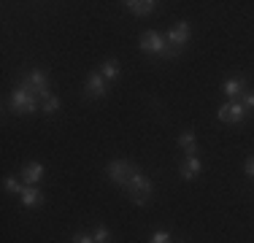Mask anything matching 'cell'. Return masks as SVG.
<instances>
[{
  "label": "cell",
  "instance_id": "11",
  "mask_svg": "<svg viewBox=\"0 0 254 243\" xmlns=\"http://www.w3.org/2000/svg\"><path fill=\"white\" fill-rule=\"evenodd\" d=\"M122 5H125V11H130V14H135V16H149L157 11L154 0H125Z\"/></svg>",
  "mask_w": 254,
  "mask_h": 243
},
{
  "label": "cell",
  "instance_id": "17",
  "mask_svg": "<svg viewBox=\"0 0 254 243\" xmlns=\"http://www.w3.org/2000/svg\"><path fill=\"white\" fill-rule=\"evenodd\" d=\"M92 238H95V243H108L111 241V230H108L106 224H98V227L92 230Z\"/></svg>",
  "mask_w": 254,
  "mask_h": 243
},
{
  "label": "cell",
  "instance_id": "3",
  "mask_svg": "<svg viewBox=\"0 0 254 243\" xmlns=\"http://www.w3.org/2000/svg\"><path fill=\"white\" fill-rule=\"evenodd\" d=\"M19 87H25L30 95H35L41 103L46 100V97H52V89H49V76H46V70H30L25 78H22Z\"/></svg>",
  "mask_w": 254,
  "mask_h": 243
},
{
  "label": "cell",
  "instance_id": "2",
  "mask_svg": "<svg viewBox=\"0 0 254 243\" xmlns=\"http://www.w3.org/2000/svg\"><path fill=\"white\" fill-rule=\"evenodd\" d=\"M141 52L143 54H152V57H176V49H171V44H168V38L162 33H154V30H149V33H143L141 35Z\"/></svg>",
  "mask_w": 254,
  "mask_h": 243
},
{
  "label": "cell",
  "instance_id": "14",
  "mask_svg": "<svg viewBox=\"0 0 254 243\" xmlns=\"http://www.w3.org/2000/svg\"><path fill=\"white\" fill-rule=\"evenodd\" d=\"M179 146L184 149V157H197V138H195V132H192V130L181 132V135H179Z\"/></svg>",
  "mask_w": 254,
  "mask_h": 243
},
{
  "label": "cell",
  "instance_id": "19",
  "mask_svg": "<svg viewBox=\"0 0 254 243\" xmlns=\"http://www.w3.org/2000/svg\"><path fill=\"white\" fill-rule=\"evenodd\" d=\"M238 103L246 108V111H254V89H246V92L238 97Z\"/></svg>",
  "mask_w": 254,
  "mask_h": 243
},
{
  "label": "cell",
  "instance_id": "6",
  "mask_svg": "<svg viewBox=\"0 0 254 243\" xmlns=\"http://www.w3.org/2000/svg\"><path fill=\"white\" fill-rule=\"evenodd\" d=\"M246 117H249V111H246L238 100H227L225 106H219V111H216V119H219L222 124H241Z\"/></svg>",
  "mask_w": 254,
  "mask_h": 243
},
{
  "label": "cell",
  "instance_id": "13",
  "mask_svg": "<svg viewBox=\"0 0 254 243\" xmlns=\"http://www.w3.org/2000/svg\"><path fill=\"white\" fill-rule=\"evenodd\" d=\"M246 89H249V87H246V78H241V76L238 78H227V81L222 84V92H225L230 100H238Z\"/></svg>",
  "mask_w": 254,
  "mask_h": 243
},
{
  "label": "cell",
  "instance_id": "22",
  "mask_svg": "<svg viewBox=\"0 0 254 243\" xmlns=\"http://www.w3.org/2000/svg\"><path fill=\"white\" fill-rule=\"evenodd\" d=\"M244 170H246V176H252V179H254V157H249V160L244 162Z\"/></svg>",
  "mask_w": 254,
  "mask_h": 243
},
{
  "label": "cell",
  "instance_id": "12",
  "mask_svg": "<svg viewBox=\"0 0 254 243\" xmlns=\"http://www.w3.org/2000/svg\"><path fill=\"white\" fill-rule=\"evenodd\" d=\"M200 170H203L200 157H184V162H181V179H184V181L197 179V176H200Z\"/></svg>",
  "mask_w": 254,
  "mask_h": 243
},
{
  "label": "cell",
  "instance_id": "15",
  "mask_svg": "<svg viewBox=\"0 0 254 243\" xmlns=\"http://www.w3.org/2000/svg\"><path fill=\"white\" fill-rule=\"evenodd\" d=\"M119 60H114V57H108V60H103V65H100V76L106 78V81H117L119 78Z\"/></svg>",
  "mask_w": 254,
  "mask_h": 243
},
{
  "label": "cell",
  "instance_id": "9",
  "mask_svg": "<svg viewBox=\"0 0 254 243\" xmlns=\"http://www.w3.org/2000/svg\"><path fill=\"white\" fill-rule=\"evenodd\" d=\"M44 165L41 162H27L25 168H22V176L19 179H25V186H38L41 181H44Z\"/></svg>",
  "mask_w": 254,
  "mask_h": 243
},
{
  "label": "cell",
  "instance_id": "5",
  "mask_svg": "<svg viewBox=\"0 0 254 243\" xmlns=\"http://www.w3.org/2000/svg\"><path fill=\"white\" fill-rule=\"evenodd\" d=\"M135 170H138V165H132V162H127V160H111L106 165V176H108L111 184H117L125 189V184L130 181V176L135 173Z\"/></svg>",
  "mask_w": 254,
  "mask_h": 243
},
{
  "label": "cell",
  "instance_id": "16",
  "mask_svg": "<svg viewBox=\"0 0 254 243\" xmlns=\"http://www.w3.org/2000/svg\"><path fill=\"white\" fill-rule=\"evenodd\" d=\"M3 189L8 192V194H22L25 184H22V181H16V176H5V179H3Z\"/></svg>",
  "mask_w": 254,
  "mask_h": 243
},
{
  "label": "cell",
  "instance_id": "20",
  "mask_svg": "<svg viewBox=\"0 0 254 243\" xmlns=\"http://www.w3.org/2000/svg\"><path fill=\"white\" fill-rule=\"evenodd\" d=\"M149 243H171V233H168V230H160V233H154L152 238H149Z\"/></svg>",
  "mask_w": 254,
  "mask_h": 243
},
{
  "label": "cell",
  "instance_id": "7",
  "mask_svg": "<svg viewBox=\"0 0 254 243\" xmlns=\"http://www.w3.org/2000/svg\"><path fill=\"white\" fill-rule=\"evenodd\" d=\"M84 95H87L89 100H103V97L108 95V81L100 76V70H95V73H89V76H87Z\"/></svg>",
  "mask_w": 254,
  "mask_h": 243
},
{
  "label": "cell",
  "instance_id": "8",
  "mask_svg": "<svg viewBox=\"0 0 254 243\" xmlns=\"http://www.w3.org/2000/svg\"><path fill=\"white\" fill-rule=\"evenodd\" d=\"M165 38H168V44H171V49H176V52H179V49H181V46H187V44H190V38H192V27H190V22H176L171 30H168Z\"/></svg>",
  "mask_w": 254,
  "mask_h": 243
},
{
  "label": "cell",
  "instance_id": "4",
  "mask_svg": "<svg viewBox=\"0 0 254 243\" xmlns=\"http://www.w3.org/2000/svg\"><path fill=\"white\" fill-rule=\"evenodd\" d=\"M11 111L19 114V117L35 114V111H38V97L30 95L25 87H16L14 92H11Z\"/></svg>",
  "mask_w": 254,
  "mask_h": 243
},
{
  "label": "cell",
  "instance_id": "10",
  "mask_svg": "<svg viewBox=\"0 0 254 243\" xmlns=\"http://www.w3.org/2000/svg\"><path fill=\"white\" fill-rule=\"evenodd\" d=\"M19 203L25 205V208H41V205L46 203V197H44V192L38 189V186H25L19 194Z\"/></svg>",
  "mask_w": 254,
  "mask_h": 243
},
{
  "label": "cell",
  "instance_id": "1",
  "mask_svg": "<svg viewBox=\"0 0 254 243\" xmlns=\"http://www.w3.org/2000/svg\"><path fill=\"white\" fill-rule=\"evenodd\" d=\"M125 194L132 200L135 205H149L152 203V197H154V184H152V179L149 176H143V170L138 168L135 173L130 176V181L125 184Z\"/></svg>",
  "mask_w": 254,
  "mask_h": 243
},
{
  "label": "cell",
  "instance_id": "18",
  "mask_svg": "<svg viewBox=\"0 0 254 243\" xmlns=\"http://www.w3.org/2000/svg\"><path fill=\"white\" fill-rule=\"evenodd\" d=\"M54 111H60V97H46L44 103H41V114H54Z\"/></svg>",
  "mask_w": 254,
  "mask_h": 243
},
{
  "label": "cell",
  "instance_id": "21",
  "mask_svg": "<svg viewBox=\"0 0 254 243\" xmlns=\"http://www.w3.org/2000/svg\"><path fill=\"white\" fill-rule=\"evenodd\" d=\"M73 243H95V238H92V235H87V233H76Z\"/></svg>",
  "mask_w": 254,
  "mask_h": 243
}]
</instances>
